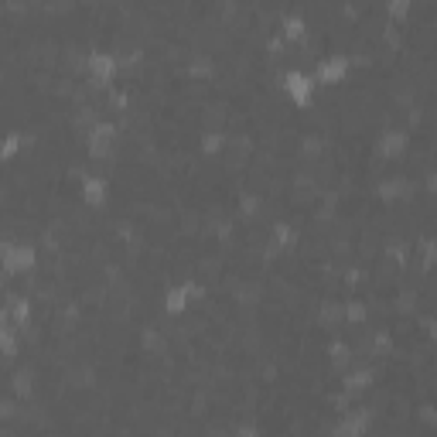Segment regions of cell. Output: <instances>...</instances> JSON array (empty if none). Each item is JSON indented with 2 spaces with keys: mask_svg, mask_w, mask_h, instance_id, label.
Listing matches in <instances>:
<instances>
[{
  "mask_svg": "<svg viewBox=\"0 0 437 437\" xmlns=\"http://www.w3.org/2000/svg\"><path fill=\"white\" fill-rule=\"evenodd\" d=\"M291 85H294V96H297V99H304V96H307V82H304L300 75H291Z\"/></svg>",
  "mask_w": 437,
  "mask_h": 437,
  "instance_id": "cell-1",
  "label": "cell"
}]
</instances>
